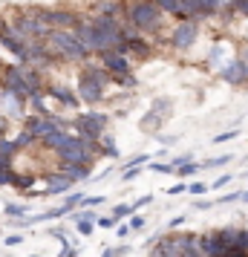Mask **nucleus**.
<instances>
[{
  "label": "nucleus",
  "mask_w": 248,
  "mask_h": 257,
  "mask_svg": "<svg viewBox=\"0 0 248 257\" xmlns=\"http://www.w3.org/2000/svg\"><path fill=\"white\" fill-rule=\"evenodd\" d=\"M127 15H130L136 29H156L162 24V9L156 3H150V0H133Z\"/></svg>",
  "instance_id": "nucleus-2"
},
{
  "label": "nucleus",
  "mask_w": 248,
  "mask_h": 257,
  "mask_svg": "<svg viewBox=\"0 0 248 257\" xmlns=\"http://www.w3.org/2000/svg\"><path fill=\"white\" fill-rule=\"evenodd\" d=\"M101 67H104L110 75H124V72H130V61H127L124 52L110 49V52H101Z\"/></svg>",
  "instance_id": "nucleus-7"
},
{
  "label": "nucleus",
  "mask_w": 248,
  "mask_h": 257,
  "mask_svg": "<svg viewBox=\"0 0 248 257\" xmlns=\"http://www.w3.org/2000/svg\"><path fill=\"white\" fill-rule=\"evenodd\" d=\"M234 9L239 15H248V0H234Z\"/></svg>",
  "instance_id": "nucleus-41"
},
{
  "label": "nucleus",
  "mask_w": 248,
  "mask_h": 257,
  "mask_svg": "<svg viewBox=\"0 0 248 257\" xmlns=\"http://www.w3.org/2000/svg\"><path fill=\"white\" fill-rule=\"evenodd\" d=\"M196 35H199L196 24H179L176 29L170 32V47H176V49H188V47H193Z\"/></svg>",
  "instance_id": "nucleus-9"
},
{
  "label": "nucleus",
  "mask_w": 248,
  "mask_h": 257,
  "mask_svg": "<svg viewBox=\"0 0 248 257\" xmlns=\"http://www.w3.org/2000/svg\"><path fill=\"white\" fill-rule=\"evenodd\" d=\"M70 142H72L70 133H64V130H55V133H49L47 139H44V145H47V148H52V151L58 153V151H64Z\"/></svg>",
  "instance_id": "nucleus-17"
},
{
  "label": "nucleus",
  "mask_w": 248,
  "mask_h": 257,
  "mask_svg": "<svg viewBox=\"0 0 248 257\" xmlns=\"http://www.w3.org/2000/svg\"><path fill=\"white\" fill-rule=\"evenodd\" d=\"M242 202H248V191H245V194H242Z\"/></svg>",
  "instance_id": "nucleus-51"
},
{
  "label": "nucleus",
  "mask_w": 248,
  "mask_h": 257,
  "mask_svg": "<svg viewBox=\"0 0 248 257\" xmlns=\"http://www.w3.org/2000/svg\"><path fill=\"white\" fill-rule=\"evenodd\" d=\"M130 225H133V228H142V225H144V217H133Z\"/></svg>",
  "instance_id": "nucleus-50"
},
{
  "label": "nucleus",
  "mask_w": 248,
  "mask_h": 257,
  "mask_svg": "<svg viewBox=\"0 0 248 257\" xmlns=\"http://www.w3.org/2000/svg\"><path fill=\"white\" fill-rule=\"evenodd\" d=\"M84 78H90V81L98 84V87H107L113 75H110V72H107L104 67H87V70H84Z\"/></svg>",
  "instance_id": "nucleus-19"
},
{
  "label": "nucleus",
  "mask_w": 248,
  "mask_h": 257,
  "mask_svg": "<svg viewBox=\"0 0 248 257\" xmlns=\"http://www.w3.org/2000/svg\"><path fill=\"white\" fill-rule=\"evenodd\" d=\"M78 121H84V124L90 130H95V133H104V127H107V116H101V113H81Z\"/></svg>",
  "instance_id": "nucleus-18"
},
{
  "label": "nucleus",
  "mask_w": 248,
  "mask_h": 257,
  "mask_svg": "<svg viewBox=\"0 0 248 257\" xmlns=\"http://www.w3.org/2000/svg\"><path fill=\"white\" fill-rule=\"evenodd\" d=\"M15 188H21V191H26V188H32L35 185V176L32 174H15Z\"/></svg>",
  "instance_id": "nucleus-25"
},
{
  "label": "nucleus",
  "mask_w": 248,
  "mask_h": 257,
  "mask_svg": "<svg viewBox=\"0 0 248 257\" xmlns=\"http://www.w3.org/2000/svg\"><path fill=\"white\" fill-rule=\"evenodd\" d=\"M61 174L64 176H70L72 182H87V179H90V165H64V168H61Z\"/></svg>",
  "instance_id": "nucleus-14"
},
{
  "label": "nucleus",
  "mask_w": 248,
  "mask_h": 257,
  "mask_svg": "<svg viewBox=\"0 0 248 257\" xmlns=\"http://www.w3.org/2000/svg\"><path fill=\"white\" fill-rule=\"evenodd\" d=\"M196 171H199V165H196V162H188V165H182L176 174H179V176H190V174H196Z\"/></svg>",
  "instance_id": "nucleus-32"
},
{
  "label": "nucleus",
  "mask_w": 248,
  "mask_h": 257,
  "mask_svg": "<svg viewBox=\"0 0 248 257\" xmlns=\"http://www.w3.org/2000/svg\"><path fill=\"white\" fill-rule=\"evenodd\" d=\"M199 245L202 251H205V257H222L228 248H225V243L216 237V234H205V237H199Z\"/></svg>",
  "instance_id": "nucleus-12"
},
{
  "label": "nucleus",
  "mask_w": 248,
  "mask_h": 257,
  "mask_svg": "<svg viewBox=\"0 0 248 257\" xmlns=\"http://www.w3.org/2000/svg\"><path fill=\"white\" fill-rule=\"evenodd\" d=\"M136 174H139V168H127V171H124V179H133Z\"/></svg>",
  "instance_id": "nucleus-49"
},
{
  "label": "nucleus",
  "mask_w": 248,
  "mask_h": 257,
  "mask_svg": "<svg viewBox=\"0 0 248 257\" xmlns=\"http://www.w3.org/2000/svg\"><path fill=\"white\" fill-rule=\"evenodd\" d=\"M72 35L78 38V41H81L87 49H95V35H98V32H95L93 24H84V21H81V24L72 29Z\"/></svg>",
  "instance_id": "nucleus-13"
},
{
  "label": "nucleus",
  "mask_w": 248,
  "mask_h": 257,
  "mask_svg": "<svg viewBox=\"0 0 248 257\" xmlns=\"http://www.w3.org/2000/svg\"><path fill=\"white\" fill-rule=\"evenodd\" d=\"M133 205H116V211H113V217H116V220H124V217H130L133 214Z\"/></svg>",
  "instance_id": "nucleus-30"
},
{
  "label": "nucleus",
  "mask_w": 248,
  "mask_h": 257,
  "mask_svg": "<svg viewBox=\"0 0 248 257\" xmlns=\"http://www.w3.org/2000/svg\"><path fill=\"white\" fill-rule=\"evenodd\" d=\"M236 248H242V251H248V231H245V228L239 231V243H236Z\"/></svg>",
  "instance_id": "nucleus-38"
},
{
  "label": "nucleus",
  "mask_w": 248,
  "mask_h": 257,
  "mask_svg": "<svg viewBox=\"0 0 248 257\" xmlns=\"http://www.w3.org/2000/svg\"><path fill=\"white\" fill-rule=\"evenodd\" d=\"M234 136H236V130H228V133H219L216 142H228V139H234Z\"/></svg>",
  "instance_id": "nucleus-43"
},
{
  "label": "nucleus",
  "mask_w": 248,
  "mask_h": 257,
  "mask_svg": "<svg viewBox=\"0 0 248 257\" xmlns=\"http://www.w3.org/2000/svg\"><path fill=\"white\" fill-rule=\"evenodd\" d=\"M49 32H52V29H49L38 15H24V18L15 21V32L12 35H18L21 41H26V38L35 41V38H49Z\"/></svg>",
  "instance_id": "nucleus-4"
},
{
  "label": "nucleus",
  "mask_w": 248,
  "mask_h": 257,
  "mask_svg": "<svg viewBox=\"0 0 248 257\" xmlns=\"http://www.w3.org/2000/svg\"><path fill=\"white\" fill-rule=\"evenodd\" d=\"M93 26L98 29V32H121V29H118V21L116 18H107V15H95Z\"/></svg>",
  "instance_id": "nucleus-20"
},
{
  "label": "nucleus",
  "mask_w": 248,
  "mask_h": 257,
  "mask_svg": "<svg viewBox=\"0 0 248 257\" xmlns=\"http://www.w3.org/2000/svg\"><path fill=\"white\" fill-rule=\"evenodd\" d=\"M150 171H156V174H176V168H173V165H150Z\"/></svg>",
  "instance_id": "nucleus-35"
},
{
  "label": "nucleus",
  "mask_w": 248,
  "mask_h": 257,
  "mask_svg": "<svg viewBox=\"0 0 248 257\" xmlns=\"http://www.w3.org/2000/svg\"><path fill=\"white\" fill-rule=\"evenodd\" d=\"M222 257H248V251H242V248H236V245H234V248H228Z\"/></svg>",
  "instance_id": "nucleus-40"
},
{
  "label": "nucleus",
  "mask_w": 248,
  "mask_h": 257,
  "mask_svg": "<svg viewBox=\"0 0 248 257\" xmlns=\"http://www.w3.org/2000/svg\"><path fill=\"white\" fill-rule=\"evenodd\" d=\"M75 225H78V234H90L93 231V222L90 220H75Z\"/></svg>",
  "instance_id": "nucleus-36"
},
{
  "label": "nucleus",
  "mask_w": 248,
  "mask_h": 257,
  "mask_svg": "<svg viewBox=\"0 0 248 257\" xmlns=\"http://www.w3.org/2000/svg\"><path fill=\"white\" fill-rule=\"evenodd\" d=\"M15 182V174H12V162L0 156V185H12Z\"/></svg>",
  "instance_id": "nucleus-23"
},
{
  "label": "nucleus",
  "mask_w": 248,
  "mask_h": 257,
  "mask_svg": "<svg viewBox=\"0 0 248 257\" xmlns=\"http://www.w3.org/2000/svg\"><path fill=\"white\" fill-rule=\"evenodd\" d=\"M205 191H208V185H202V182H193L190 185V194H205Z\"/></svg>",
  "instance_id": "nucleus-42"
},
{
  "label": "nucleus",
  "mask_w": 248,
  "mask_h": 257,
  "mask_svg": "<svg viewBox=\"0 0 248 257\" xmlns=\"http://www.w3.org/2000/svg\"><path fill=\"white\" fill-rule=\"evenodd\" d=\"M228 179H231V174H225V176H219V179H216V182H213V188H222L225 182H228Z\"/></svg>",
  "instance_id": "nucleus-47"
},
{
  "label": "nucleus",
  "mask_w": 248,
  "mask_h": 257,
  "mask_svg": "<svg viewBox=\"0 0 248 257\" xmlns=\"http://www.w3.org/2000/svg\"><path fill=\"white\" fill-rule=\"evenodd\" d=\"M47 182H49L47 194H64V191L72 185V179H70V176H64L61 171H58V174H47Z\"/></svg>",
  "instance_id": "nucleus-15"
},
{
  "label": "nucleus",
  "mask_w": 248,
  "mask_h": 257,
  "mask_svg": "<svg viewBox=\"0 0 248 257\" xmlns=\"http://www.w3.org/2000/svg\"><path fill=\"white\" fill-rule=\"evenodd\" d=\"M104 153H107V156H118V151H116V145H113V139H104Z\"/></svg>",
  "instance_id": "nucleus-39"
},
{
  "label": "nucleus",
  "mask_w": 248,
  "mask_h": 257,
  "mask_svg": "<svg viewBox=\"0 0 248 257\" xmlns=\"http://www.w3.org/2000/svg\"><path fill=\"white\" fill-rule=\"evenodd\" d=\"M3 29H6V26H3V21H0V32H3Z\"/></svg>",
  "instance_id": "nucleus-52"
},
{
  "label": "nucleus",
  "mask_w": 248,
  "mask_h": 257,
  "mask_svg": "<svg viewBox=\"0 0 248 257\" xmlns=\"http://www.w3.org/2000/svg\"><path fill=\"white\" fill-rule=\"evenodd\" d=\"M113 81L118 84V87H127V90H133V87H136V75H133V72H124V75H113Z\"/></svg>",
  "instance_id": "nucleus-27"
},
{
  "label": "nucleus",
  "mask_w": 248,
  "mask_h": 257,
  "mask_svg": "<svg viewBox=\"0 0 248 257\" xmlns=\"http://www.w3.org/2000/svg\"><path fill=\"white\" fill-rule=\"evenodd\" d=\"M185 257H205V251H202V245H199V237H193V234H190V240H188V251H185Z\"/></svg>",
  "instance_id": "nucleus-26"
},
{
  "label": "nucleus",
  "mask_w": 248,
  "mask_h": 257,
  "mask_svg": "<svg viewBox=\"0 0 248 257\" xmlns=\"http://www.w3.org/2000/svg\"><path fill=\"white\" fill-rule=\"evenodd\" d=\"M231 162V156H216V159H208L205 162V168H222V165Z\"/></svg>",
  "instance_id": "nucleus-33"
},
{
  "label": "nucleus",
  "mask_w": 248,
  "mask_h": 257,
  "mask_svg": "<svg viewBox=\"0 0 248 257\" xmlns=\"http://www.w3.org/2000/svg\"><path fill=\"white\" fill-rule=\"evenodd\" d=\"M49 47L58 49L61 55H64V58H70V61H84L87 55H90V49L84 47L72 32H58V29H52V32H49Z\"/></svg>",
  "instance_id": "nucleus-1"
},
{
  "label": "nucleus",
  "mask_w": 248,
  "mask_h": 257,
  "mask_svg": "<svg viewBox=\"0 0 248 257\" xmlns=\"http://www.w3.org/2000/svg\"><path fill=\"white\" fill-rule=\"evenodd\" d=\"M150 199H153V197H150V194H147V197H142V199H139V202H136V205H133V208H142V205H147V202H150Z\"/></svg>",
  "instance_id": "nucleus-48"
},
{
  "label": "nucleus",
  "mask_w": 248,
  "mask_h": 257,
  "mask_svg": "<svg viewBox=\"0 0 248 257\" xmlns=\"http://www.w3.org/2000/svg\"><path fill=\"white\" fill-rule=\"evenodd\" d=\"M21 214H26V205H6V217H21Z\"/></svg>",
  "instance_id": "nucleus-34"
},
{
  "label": "nucleus",
  "mask_w": 248,
  "mask_h": 257,
  "mask_svg": "<svg viewBox=\"0 0 248 257\" xmlns=\"http://www.w3.org/2000/svg\"><path fill=\"white\" fill-rule=\"evenodd\" d=\"M190 234H179V237H159V243L153 245V257H185L188 251Z\"/></svg>",
  "instance_id": "nucleus-5"
},
{
  "label": "nucleus",
  "mask_w": 248,
  "mask_h": 257,
  "mask_svg": "<svg viewBox=\"0 0 248 257\" xmlns=\"http://www.w3.org/2000/svg\"><path fill=\"white\" fill-rule=\"evenodd\" d=\"M95 151H101V148H95L93 142L72 139L64 151H58V159L64 165H90V162H93V153Z\"/></svg>",
  "instance_id": "nucleus-3"
},
{
  "label": "nucleus",
  "mask_w": 248,
  "mask_h": 257,
  "mask_svg": "<svg viewBox=\"0 0 248 257\" xmlns=\"http://www.w3.org/2000/svg\"><path fill=\"white\" fill-rule=\"evenodd\" d=\"M150 3H156L162 12H170V15H176L182 9V0H150Z\"/></svg>",
  "instance_id": "nucleus-24"
},
{
  "label": "nucleus",
  "mask_w": 248,
  "mask_h": 257,
  "mask_svg": "<svg viewBox=\"0 0 248 257\" xmlns=\"http://www.w3.org/2000/svg\"><path fill=\"white\" fill-rule=\"evenodd\" d=\"M15 153H18V145H15V142H0V156H3V159L12 162Z\"/></svg>",
  "instance_id": "nucleus-28"
},
{
  "label": "nucleus",
  "mask_w": 248,
  "mask_h": 257,
  "mask_svg": "<svg viewBox=\"0 0 248 257\" xmlns=\"http://www.w3.org/2000/svg\"><path fill=\"white\" fill-rule=\"evenodd\" d=\"M32 139H35V136H32L29 130H24V133H21V136L15 139V145H18V148H26V145H32Z\"/></svg>",
  "instance_id": "nucleus-31"
},
{
  "label": "nucleus",
  "mask_w": 248,
  "mask_h": 257,
  "mask_svg": "<svg viewBox=\"0 0 248 257\" xmlns=\"http://www.w3.org/2000/svg\"><path fill=\"white\" fill-rule=\"evenodd\" d=\"M35 15L47 26H72V29H75V26L81 24V21H78L72 12H61V9H38Z\"/></svg>",
  "instance_id": "nucleus-8"
},
{
  "label": "nucleus",
  "mask_w": 248,
  "mask_h": 257,
  "mask_svg": "<svg viewBox=\"0 0 248 257\" xmlns=\"http://www.w3.org/2000/svg\"><path fill=\"white\" fill-rule=\"evenodd\" d=\"M121 251H127V248H107V251H104V257H118Z\"/></svg>",
  "instance_id": "nucleus-46"
},
{
  "label": "nucleus",
  "mask_w": 248,
  "mask_h": 257,
  "mask_svg": "<svg viewBox=\"0 0 248 257\" xmlns=\"http://www.w3.org/2000/svg\"><path fill=\"white\" fill-rule=\"evenodd\" d=\"M49 95H52V98H58L61 104H67V107H78L75 93H72V90H67V87H61V84H52V87H49Z\"/></svg>",
  "instance_id": "nucleus-16"
},
{
  "label": "nucleus",
  "mask_w": 248,
  "mask_h": 257,
  "mask_svg": "<svg viewBox=\"0 0 248 257\" xmlns=\"http://www.w3.org/2000/svg\"><path fill=\"white\" fill-rule=\"evenodd\" d=\"M231 61H234V58H228V49H225V47H213V52H211V67H216V70H225Z\"/></svg>",
  "instance_id": "nucleus-21"
},
{
  "label": "nucleus",
  "mask_w": 248,
  "mask_h": 257,
  "mask_svg": "<svg viewBox=\"0 0 248 257\" xmlns=\"http://www.w3.org/2000/svg\"><path fill=\"white\" fill-rule=\"evenodd\" d=\"M6 90H12V93H18L21 98H32V90H29V81H26V70H21V67H6Z\"/></svg>",
  "instance_id": "nucleus-6"
},
{
  "label": "nucleus",
  "mask_w": 248,
  "mask_h": 257,
  "mask_svg": "<svg viewBox=\"0 0 248 257\" xmlns=\"http://www.w3.org/2000/svg\"><path fill=\"white\" fill-rule=\"evenodd\" d=\"M118 9H121L118 3H101V6H98V15H107V18H113V15H118Z\"/></svg>",
  "instance_id": "nucleus-29"
},
{
  "label": "nucleus",
  "mask_w": 248,
  "mask_h": 257,
  "mask_svg": "<svg viewBox=\"0 0 248 257\" xmlns=\"http://www.w3.org/2000/svg\"><path fill=\"white\" fill-rule=\"evenodd\" d=\"M222 78L228 84H242V81H248V64L245 61H239V58H234L228 67L222 70Z\"/></svg>",
  "instance_id": "nucleus-10"
},
{
  "label": "nucleus",
  "mask_w": 248,
  "mask_h": 257,
  "mask_svg": "<svg viewBox=\"0 0 248 257\" xmlns=\"http://www.w3.org/2000/svg\"><path fill=\"white\" fill-rule=\"evenodd\" d=\"M24 243V237H18V234H12V237H6V245H18Z\"/></svg>",
  "instance_id": "nucleus-45"
},
{
  "label": "nucleus",
  "mask_w": 248,
  "mask_h": 257,
  "mask_svg": "<svg viewBox=\"0 0 248 257\" xmlns=\"http://www.w3.org/2000/svg\"><path fill=\"white\" fill-rule=\"evenodd\" d=\"M78 95H81L87 104H98V101L104 98V87H98V84H93L90 78L81 75V81H78Z\"/></svg>",
  "instance_id": "nucleus-11"
},
{
  "label": "nucleus",
  "mask_w": 248,
  "mask_h": 257,
  "mask_svg": "<svg viewBox=\"0 0 248 257\" xmlns=\"http://www.w3.org/2000/svg\"><path fill=\"white\" fill-rule=\"evenodd\" d=\"M185 220H188V217H173V220L167 222V228H176V225H182Z\"/></svg>",
  "instance_id": "nucleus-44"
},
{
  "label": "nucleus",
  "mask_w": 248,
  "mask_h": 257,
  "mask_svg": "<svg viewBox=\"0 0 248 257\" xmlns=\"http://www.w3.org/2000/svg\"><path fill=\"white\" fill-rule=\"evenodd\" d=\"M116 217H98V225H101V228H113V225H116Z\"/></svg>",
  "instance_id": "nucleus-37"
},
{
  "label": "nucleus",
  "mask_w": 248,
  "mask_h": 257,
  "mask_svg": "<svg viewBox=\"0 0 248 257\" xmlns=\"http://www.w3.org/2000/svg\"><path fill=\"white\" fill-rule=\"evenodd\" d=\"M239 231H242V228H222V231H216V237L225 243V248H234V245L239 243Z\"/></svg>",
  "instance_id": "nucleus-22"
}]
</instances>
